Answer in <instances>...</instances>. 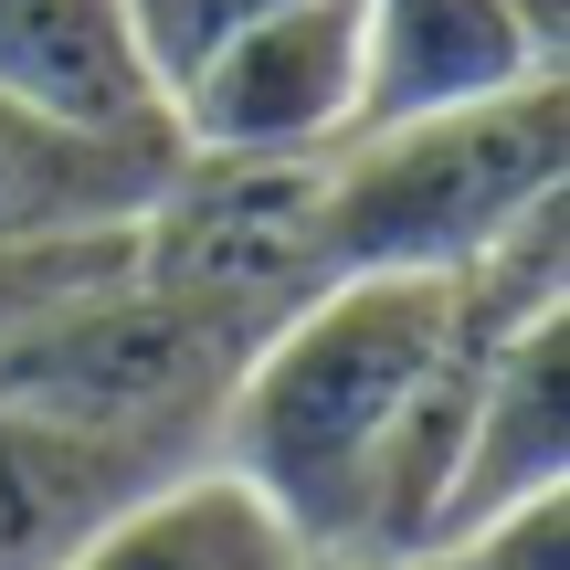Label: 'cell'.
<instances>
[{"mask_svg":"<svg viewBox=\"0 0 570 570\" xmlns=\"http://www.w3.org/2000/svg\"><path fill=\"white\" fill-rule=\"evenodd\" d=\"M454 348V275H327L254 338L212 465L306 539V560H381L412 412Z\"/></svg>","mask_w":570,"mask_h":570,"instance_id":"cell-1","label":"cell"},{"mask_svg":"<svg viewBox=\"0 0 570 570\" xmlns=\"http://www.w3.org/2000/svg\"><path fill=\"white\" fill-rule=\"evenodd\" d=\"M550 202H570V75L360 127L317 159L327 275H465Z\"/></svg>","mask_w":570,"mask_h":570,"instance_id":"cell-2","label":"cell"},{"mask_svg":"<svg viewBox=\"0 0 570 570\" xmlns=\"http://www.w3.org/2000/svg\"><path fill=\"white\" fill-rule=\"evenodd\" d=\"M254 338L265 327L190 306L117 265L75 306H53L32 338L0 348V402L63 412V423H96V433H138V444H169V454H212Z\"/></svg>","mask_w":570,"mask_h":570,"instance_id":"cell-3","label":"cell"},{"mask_svg":"<svg viewBox=\"0 0 570 570\" xmlns=\"http://www.w3.org/2000/svg\"><path fill=\"white\" fill-rule=\"evenodd\" d=\"M127 275L169 285L190 306H223L244 327H275L327 285L317 159H169L159 202L127 233Z\"/></svg>","mask_w":570,"mask_h":570,"instance_id":"cell-4","label":"cell"},{"mask_svg":"<svg viewBox=\"0 0 570 570\" xmlns=\"http://www.w3.org/2000/svg\"><path fill=\"white\" fill-rule=\"evenodd\" d=\"M190 159H327L360 127V0H285L159 96Z\"/></svg>","mask_w":570,"mask_h":570,"instance_id":"cell-5","label":"cell"},{"mask_svg":"<svg viewBox=\"0 0 570 570\" xmlns=\"http://www.w3.org/2000/svg\"><path fill=\"white\" fill-rule=\"evenodd\" d=\"M550 75H570V0H360V127L487 106Z\"/></svg>","mask_w":570,"mask_h":570,"instance_id":"cell-6","label":"cell"},{"mask_svg":"<svg viewBox=\"0 0 570 570\" xmlns=\"http://www.w3.org/2000/svg\"><path fill=\"white\" fill-rule=\"evenodd\" d=\"M202 465V454L138 444V433H96L63 412L0 402V570H75L106 518H127L159 475Z\"/></svg>","mask_w":570,"mask_h":570,"instance_id":"cell-7","label":"cell"},{"mask_svg":"<svg viewBox=\"0 0 570 570\" xmlns=\"http://www.w3.org/2000/svg\"><path fill=\"white\" fill-rule=\"evenodd\" d=\"M180 138L169 127H75L0 106V254L32 244H127L159 202Z\"/></svg>","mask_w":570,"mask_h":570,"instance_id":"cell-8","label":"cell"},{"mask_svg":"<svg viewBox=\"0 0 570 570\" xmlns=\"http://www.w3.org/2000/svg\"><path fill=\"white\" fill-rule=\"evenodd\" d=\"M539 497H570V306L497 338L487 381H475V412H465V454H454L433 550L487 529V518L539 508Z\"/></svg>","mask_w":570,"mask_h":570,"instance_id":"cell-9","label":"cell"},{"mask_svg":"<svg viewBox=\"0 0 570 570\" xmlns=\"http://www.w3.org/2000/svg\"><path fill=\"white\" fill-rule=\"evenodd\" d=\"M0 106L75 127H169L127 0H0Z\"/></svg>","mask_w":570,"mask_h":570,"instance_id":"cell-10","label":"cell"},{"mask_svg":"<svg viewBox=\"0 0 570 570\" xmlns=\"http://www.w3.org/2000/svg\"><path fill=\"white\" fill-rule=\"evenodd\" d=\"M75 570H317V560L244 475L202 454V465L159 475L127 518H106Z\"/></svg>","mask_w":570,"mask_h":570,"instance_id":"cell-11","label":"cell"},{"mask_svg":"<svg viewBox=\"0 0 570 570\" xmlns=\"http://www.w3.org/2000/svg\"><path fill=\"white\" fill-rule=\"evenodd\" d=\"M127 265V244H32V254H0V348L32 338L53 306H75L85 285H106Z\"/></svg>","mask_w":570,"mask_h":570,"instance_id":"cell-12","label":"cell"},{"mask_svg":"<svg viewBox=\"0 0 570 570\" xmlns=\"http://www.w3.org/2000/svg\"><path fill=\"white\" fill-rule=\"evenodd\" d=\"M127 11H138V53H148V75H159V96H169L212 42H233L244 21L285 11V0H127Z\"/></svg>","mask_w":570,"mask_h":570,"instance_id":"cell-13","label":"cell"},{"mask_svg":"<svg viewBox=\"0 0 570 570\" xmlns=\"http://www.w3.org/2000/svg\"><path fill=\"white\" fill-rule=\"evenodd\" d=\"M423 570H570V497H539L518 518H487V529L423 550Z\"/></svg>","mask_w":570,"mask_h":570,"instance_id":"cell-14","label":"cell"},{"mask_svg":"<svg viewBox=\"0 0 570 570\" xmlns=\"http://www.w3.org/2000/svg\"><path fill=\"white\" fill-rule=\"evenodd\" d=\"M317 570H360V560H317ZM402 570H423V560H402Z\"/></svg>","mask_w":570,"mask_h":570,"instance_id":"cell-15","label":"cell"}]
</instances>
